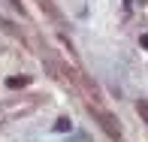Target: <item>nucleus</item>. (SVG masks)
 Returning <instances> with one entry per match:
<instances>
[{"label": "nucleus", "instance_id": "obj_1", "mask_svg": "<svg viewBox=\"0 0 148 142\" xmlns=\"http://www.w3.org/2000/svg\"><path fill=\"white\" fill-rule=\"evenodd\" d=\"M33 79L30 76H12V79H6V88H24V85H30Z\"/></svg>", "mask_w": 148, "mask_h": 142}, {"label": "nucleus", "instance_id": "obj_3", "mask_svg": "<svg viewBox=\"0 0 148 142\" xmlns=\"http://www.w3.org/2000/svg\"><path fill=\"white\" fill-rule=\"evenodd\" d=\"M136 112H139V115H142V118L148 121V103H145V100H139V103H136Z\"/></svg>", "mask_w": 148, "mask_h": 142}, {"label": "nucleus", "instance_id": "obj_4", "mask_svg": "<svg viewBox=\"0 0 148 142\" xmlns=\"http://www.w3.org/2000/svg\"><path fill=\"white\" fill-rule=\"evenodd\" d=\"M139 43H142L145 49H148V33H142V36H139Z\"/></svg>", "mask_w": 148, "mask_h": 142}, {"label": "nucleus", "instance_id": "obj_2", "mask_svg": "<svg viewBox=\"0 0 148 142\" xmlns=\"http://www.w3.org/2000/svg\"><path fill=\"white\" fill-rule=\"evenodd\" d=\"M70 130H73V121H70V118H58L55 133H70Z\"/></svg>", "mask_w": 148, "mask_h": 142}]
</instances>
